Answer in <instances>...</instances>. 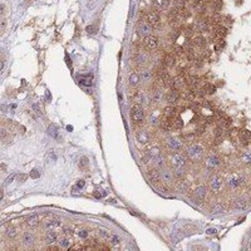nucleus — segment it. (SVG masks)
Wrapping results in <instances>:
<instances>
[{
    "instance_id": "1",
    "label": "nucleus",
    "mask_w": 251,
    "mask_h": 251,
    "mask_svg": "<svg viewBox=\"0 0 251 251\" xmlns=\"http://www.w3.org/2000/svg\"><path fill=\"white\" fill-rule=\"evenodd\" d=\"M204 153H205L204 147L201 146V145H198V143L191 145V146H188L187 149H186V157L188 158L191 162H195V163L202 161Z\"/></svg>"
},
{
    "instance_id": "2",
    "label": "nucleus",
    "mask_w": 251,
    "mask_h": 251,
    "mask_svg": "<svg viewBox=\"0 0 251 251\" xmlns=\"http://www.w3.org/2000/svg\"><path fill=\"white\" fill-rule=\"evenodd\" d=\"M170 163L173 170H185L187 166V157L181 152H173L170 156Z\"/></svg>"
},
{
    "instance_id": "3",
    "label": "nucleus",
    "mask_w": 251,
    "mask_h": 251,
    "mask_svg": "<svg viewBox=\"0 0 251 251\" xmlns=\"http://www.w3.org/2000/svg\"><path fill=\"white\" fill-rule=\"evenodd\" d=\"M152 25H151L147 20H142V21H139L138 24H137V34H138V37H141V38H146V37H148V35H151L152 34Z\"/></svg>"
},
{
    "instance_id": "4",
    "label": "nucleus",
    "mask_w": 251,
    "mask_h": 251,
    "mask_svg": "<svg viewBox=\"0 0 251 251\" xmlns=\"http://www.w3.org/2000/svg\"><path fill=\"white\" fill-rule=\"evenodd\" d=\"M131 118L135 123H142L145 119V111L141 104H135L131 109Z\"/></svg>"
},
{
    "instance_id": "5",
    "label": "nucleus",
    "mask_w": 251,
    "mask_h": 251,
    "mask_svg": "<svg viewBox=\"0 0 251 251\" xmlns=\"http://www.w3.org/2000/svg\"><path fill=\"white\" fill-rule=\"evenodd\" d=\"M162 155H161V149L158 148V147H151L149 149L146 151V155H145V162H151V163H155L158 158H160Z\"/></svg>"
},
{
    "instance_id": "6",
    "label": "nucleus",
    "mask_w": 251,
    "mask_h": 251,
    "mask_svg": "<svg viewBox=\"0 0 251 251\" xmlns=\"http://www.w3.org/2000/svg\"><path fill=\"white\" fill-rule=\"evenodd\" d=\"M160 178L163 183H166V185H168V183L173 182L176 180V176H174V172L171 171L170 168H162L160 170Z\"/></svg>"
},
{
    "instance_id": "7",
    "label": "nucleus",
    "mask_w": 251,
    "mask_h": 251,
    "mask_svg": "<svg viewBox=\"0 0 251 251\" xmlns=\"http://www.w3.org/2000/svg\"><path fill=\"white\" fill-rule=\"evenodd\" d=\"M166 145H167V147H168V149L172 151V152H181L182 148H183L182 142L178 138H174V137L167 138Z\"/></svg>"
},
{
    "instance_id": "8",
    "label": "nucleus",
    "mask_w": 251,
    "mask_h": 251,
    "mask_svg": "<svg viewBox=\"0 0 251 251\" xmlns=\"http://www.w3.org/2000/svg\"><path fill=\"white\" fill-rule=\"evenodd\" d=\"M143 45L147 50H151V52H152V50H156L158 48V38L152 35V34L146 37L143 39Z\"/></svg>"
},
{
    "instance_id": "9",
    "label": "nucleus",
    "mask_w": 251,
    "mask_h": 251,
    "mask_svg": "<svg viewBox=\"0 0 251 251\" xmlns=\"http://www.w3.org/2000/svg\"><path fill=\"white\" fill-rule=\"evenodd\" d=\"M166 100L170 104H174V103H177L180 98H181V93H180V90L178 89H176V88H171L168 90V93H167L165 96Z\"/></svg>"
},
{
    "instance_id": "10",
    "label": "nucleus",
    "mask_w": 251,
    "mask_h": 251,
    "mask_svg": "<svg viewBox=\"0 0 251 251\" xmlns=\"http://www.w3.org/2000/svg\"><path fill=\"white\" fill-rule=\"evenodd\" d=\"M208 29H210V21H208V18H201V19L196 20V24H195V30L196 31L205 33V31H208Z\"/></svg>"
},
{
    "instance_id": "11",
    "label": "nucleus",
    "mask_w": 251,
    "mask_h": 251,
    "mask_svg": "<svg viewBox=\"0 0 251 251\" xmlns=\"http://www.w3.org/2000/svg\"><path fill=\"white\" fill-rule=\"evenodd\" d=\"M221 165V161H220V158L215 156V155H211V156H208L206 160H205V166H206V168L207 170H215L217 168Z\"/></svg>"
},
{
    "instance_id": "12",
    "label": "nucleus",
    "mask_w": 251,
    "mask_h": 251,
    "mask_svg": "<svg viewBox=\"0 0 251 251\" xmlns=\"http://www.w3.org/2000/svg\"><path fill=\"white\" fill-rule=\"evenodd\" d=\"M39 223H40V216L38 214H31V215H28L25 217V225L30 229L38 227Z\"/></svg>"
},
{
    "instance_id": "13",
    "label": "nucleus",
    "mask_w": 251,
    "mask_h": 251,
    "mask_svg": "<svg viewBox=\"0 0 251 251\" xmlns=\"http://www.w3.org/2000/svg\"><path fill=\"white\" fill-rule=\"evenodd\" d=\"M152 27H157L158 24L161 21V16H160V13L158 10H151L147 13V19H146Z\"/></svg>"
},
{
    "instance_id": "14",
    "label": "nucleus",
    "mask_w": 251,
    "mask_h": 251,
    "mask_svg": "<svg viewBox=\"0 0 251 251\" xmlns=\"http://www.w3.org/2000/svg\"><path fill=\"white\" fill-rule=\"evenodd\" d=\"M135 62L138 64V65H143L148 62V54L142 49H138L136 54H135Z\"/></svg>"
},
{
    "instance_id": "15",
    "label": "nucleus",
    "mask_w": 251,
    "mask_h": 251,
    "mask_svg": "<svg viewBox=\"0 0 251 251\" xmlns=\"http://www.w3.org/2000/svg\"><path fill=\"white\" fill-rule=\"evenodd\" d=\"M210 187L214 192H219L222 187V178L220 176H214L210 178Z\"/></svg>"
},
{
    "instance_id": "16",
    "label": "nucleus",
    "mask_w": 251,
    "mask_h": 251,
    "mask_svg": "<svg viewBox=\"0 0 251 251\" xmlns=\"http://www.w3.org/2000/svg\"><path fill=\"white\" fill-rule=\"evenodd\" d=\"M206 195H207V188L205 186H198L194 191V198L196 201H204L206 198Z\"/></svg>"
},
{
    "instance_id": "17",
    "label": "nucleus",
    "mask_w": 251,
    "mask_h": 251,
    "mask_svg": "<svg viewBox=\"0 0 251 251\" xmlns=\"http://www.w3.org/2000/svg\"><path fill=\"white\" fill-rule=\"evenodd\" d=\"M187 77L185 75H177L174 79H173V88L178 89V90H182V88L187 86V80H186Z\"/></svg>"
},
{
    "instance_id": "18",
    "label": "nucleus",
    "mask_w": 251,
    "mask_h": 251,
    "mask_svg": "<svg viewBox=\"0 0 251 251\" xmlns=\"http://www.w3.org/2000/svg\"><path fill=\"white\" fill-rule=\"evenodd\" d=\"M214 35L217 40H220V39H223L226 35H227V29H226L225 27H222V25H216L215 29H214Z\"/></svg>"
},
{
    "instance_id": "19",
    "label": "nucleus",
    "mask_w": 251,
    "mask_h": 251,
    "mask_svg": "<svg viewBox=\"0 0 251 251\" xmlns=\"http://www.w3.org/2000/svg\"><path fill=\"white\" fill-rule=\"evenodd\" d=\"M79 83L84 87H90L92 84H93V74H90V73L82 74L79 77Z\"/></svg>"
},
{
    "instance_id": "20",
    "label": "nucleus",
    "mask_w": 251,
    "mask_h": 251,
    "mask_svg": "<svg viewBox=\"0 0 251 251\" xmlns=\"http://www.w3.org/2000/svg\"><path fill=\"white\" fill-rule=\"evenodd\" d=\"M60 225H62V222H60V220H58V219H49L44 223L47 230H57V229L60 227Z\"/></svg>"
},
{
    "instance_id": "21",
    "label": "nucleus",
    "mask_w": 251,
    "mask_h": 251,
    "mask_svg": "<svg viewBox=\"0 0 251 251\" xmlns=\"http://www.w3.org/2000/svg\"><path fill=\"white\" fill-rule=\"evenodd\" d=\"M239 138H240V142L244 146H247L249 145V141L251 139V132L247 131V129H241L239 132Z\"/></svg>"
},
{
    "instance_id": "22",
    "label": "nucleus",
    "mask_w": 251,
    "mask_h": 251,
    "mask_svg": "<svg viewBox=\"0 0 251 251\" xmlns=\"http://www.w3.org/2000/svg\"><path fill=\"white\" fill-rule=\"evenodd\" d=\"M242 182H244V177H241V176H237V174H233L232 177L229 180V186L231 188H237L239 186L242 185Z\"/></svg>"
},
{
    "instance_id": "23",
    "label": "nucleus",
    "mask_w": 251,
    "mask_h": 251,
    "mask_svg": "<svg viewBox=\"0 0 251 251\" xmlns=\"http://www.w3.org/2000/svg\"><path fill=\"white\" fill-rule=\"evenodd\" d=\"M57 241H58V233L54 230H48L45 233V242L48 245H52L55 244Z\"/></svg>"
},
{
    "instance_id": "24",
    "label": "nucleus",
    "mask_w": 251,
    "mask_h": 251,
    "mask_svg": "<svg viewBox=\"0 0 251 251\" xmlns=\"http://www.w3.org/2000/svg\"><path fill=\"white\" fill-rule=\"evenodd\" d=\"M21 241H23V244L25 246H31L33 244H34V236H33L31 232L25 231V232H23V235H21Z\"/></svg>"
},
{
    "instance_id": "25",
    "label": "nucleus",
    "mask_w": 251,
    "mask_h": 251,
    "mask_svg": "<svg viewBox=\"0 0 251 251\" xmlns=\"http://www.w3.org/2000/svg\"><path fill=\"white\" fill-rule=\"evenodd\" d=\"M177 116V108L173 107L172 104L166 107L165 111H163V117H167V118H174Z\"/></svg>"
},
{
    "instance_id": "26",
    "label": "nucleus",
    "mask_w": 251,
    "mask_h": 251,
    "mask_svg": "<svg viewBox=\"0 0 251 251\" xmlns=\"http://www.w3.org/2000/svg\"><path fill=\"white\" fill-rule=\"evenodd\" d=\"M172 121H173V118H167V117H163V118L160 121L161 128L165 129V131H171V129H173L172 128Z\"/></svg>"
},
{
    "instance_id": "27",
    "label": "nucleus",
    "mask_w": 251,
    "mask_h": 251,
    "mask_svg": "<svg viewBox=\"0 0 251 251\" xmlns=\"http://www.w3.org/2000/svg\"><path fill=\"white\" fill-rule=\"evenodd\" d=\"M170 4V0H153V8L156 10H163Z\"/></svg>"
},
{
    "instance_id": "28",
    "label": "nucleus",
    "mask_w": 251,
    "mask_h": 251,
    "mask_svg": "<svg viewBox=\"0 0 251 251\" xmlns=\"http://www.w3.org/2000/svg\"><path fill=\"white\" fill-rule=\"evenodd\" d=\"M141 82V78H139V74L136 73V72H133L131 75H129V79H128V83H129V86L132 88H135L138 86V83Z\"/></svg>"
},
{
    "instance_id": "29",
    "label": "nucleus",
    "mask_w": 251,
    "mask_h": 251,
    "mask_svg": "<svg viewBox=\"0 0 251 251\" xmlns=\"http://www.w3.org/2000/svg\"><path fill=\"white\" fill-rule=\"evenodd\" d=\"M152 77H153V73L151 72L149 69H145V70H142L141 74H139V78L142 82H151L152 80Z\"/></svg>"
},
{
    "instance_id": "30",
    "label": "nucleus",
    "mask_w": 251,
    "mask_h": 251,
    "mask_svg": "<svg viewBox=\"0 0 251 251\" xmlns=\"http://www.w3.org/2000/svg\"><path fill=\"white\" fill-rule=\"evenodd\" d=\"M148 177H149V181L153 182V183H157L158 181H161V178H160V171H157L155 168H152V170L148 171Z\"/></svg>"
},
{
    "instance_id": "31",
    "label": "nucleus",
    "mask_w": 251,
    "mask_h": 251,
    "mask_svg": "<svg viewBox=\"0 0 251 251\" xmlns=\"http://www.w3.org/2000/svg\"><path fill=\"white\" fill-rule=\"evenodd\" d=\"M48 135L50 137H53L55 139H59V129H58V127L55 124H50L49 127H48Z\"/></svg>"
},
{
    "instance_id": "32",
    "label": "nucleus",
    "mask_w": 251,
    "mask_h": 251,
    "mask_svg": "<svg viewBox=\"0 0 251 251\" xmlns=\"http://www.w3.org/2000/svg\"><path fill=\"white\" fill-rule=\"evenodd\" d=\"M151 97H152V100L155 103H158V102H161L162 98H163V93H162V90L160 88H156L153 89L152 92V94H151Z\"/></svg>"
},
{
    "instance_id": "33",
    "label": "nucleus",
    "mask_w": 251,
    "mask_h": 251,
    "mask_svg": "<svg viewBox=\"0 0 251 251\" xmlns=\"http://www.w3.org/2000/svg\"><path fill=\"white\" fill-rule=\"evenodd\" d=\"M162 62L165 63V65L167 67V68H171V67H173V65L176 64L174 57H173V54H171V53H170V54H166Z\"/></svg>"
},
{
    "instance_id": "34",
    "label": "nucleus",
    "mask_w": 251,
    "mask_h": 251,
    "mask_svg": "<svg viewBox=\"0 0 251 251\" xmlns=\"http://www.w3.org/2000/svg\"><path fill=\"white\" fill-rule=\"evenodd\" d=\"M172 128L174 131H180V129L183 128V121H182L181 117L176 116L174 118H173V121H172Z\"/></svg>"
},
{
    "instance_id": "35",
    "label": "nucleus",
    "mask_w": 251,
    "mask_h": 251,
    "mask_svg": "<svg viewBox=\"0 0 251 251\" xmlns=\"http://www.w3.org/2000/svg\"><path fill=\"white\" fill-rule=\"evenodd\" d=\"M136 137H137V141L141 142V143H147V142L149 141V135H148L147 132H145V131H139V132H137Z\"/></svg>"
},
{
    "instance_id": "36",
    "label": "nucleus",
    "mask_w": 251,
    "mask_h": 251,
    "mask_svg": "<svg viewBox=\"0 0 251 251\" xmlns=\"http://www.w3.org/2000/svg\"><path fill=\"white\" fill-rule=\"evenodd\" d=\"M58 244H59L60 249H70V246H72V240L69 237L64 236V237H60V240H58Z\"/></svg>"
},
{
    "instance_id": "37",
    "label": "nucleus",
    "mask_w": 251,
    "mask_h": 251,
    "mask_svg": "<svg viewBox=\"0 0 251 251\" xmlns=\"http://www.w3.org/2000/svg\"><path fill=\"white\" fill-rule=\"evenodd\" d=\"M192 44L198 47V48H202L206 45V39L202 37V35H197L194 38V40H192Z\"/></svg>"
},
{
    "instance_id": "38",
    "label": "nucleus",
    "mask_w": 251,
    "mask_h": 251,
    "mask_svg": "<svg viewBox=\"0 0 251 251\" xmlns=\"http://www.w3.org/2000/svg\"><path fill=\"white\" fill-rule=\"evenodd\" d=\"M5 235H6V237H9V239H14V237H16V235H18V231H16V229L13 227V226H9V227L6 229V231H5Z\"/></svg>"
},
{
    "instance_id": "39",
    "label": "nucleus",
    "mask_w": 251,
    "mask_h": 251,
    "mask_svg": "<svg viewBox=\"0 0 251 251\" xmlns=\"http://www.w3.org/2000/svg\"><path fill=\"white\" fill-rule=\"evenodd\" d=\"M211 5H212L214 11L217 13L222 8V0H211Z\"/></svg>"
},
{
    "instance_id": "40",
    "label": "nucleus",
    "mask_w": 251,
    "mask_h": 251,
    "mask_svg": "<svg viewBox=\"0 0 251 251\" xmlns=\"http://www.w3.org/2000/svg\"><path fill=\"white\" fill-rule=\"evenodd\" d=\"M204 89L207 94H214L215 92H216V87L215 84H211V83H206V84L204 86Z\"/></svg>"
},
{
    "instance_id": "41",
    "label": "nucleus",
    "mask_w": 251,
    "mask_h": 251,
    "mask_svg": "<svg viewBox=\"0 0 251 251\" xmlns=\"http://www.w3.org/2000/svg\"><path fill=\"white\" fill-rule=\"evenodd\" d=\"M88 166H89L88 158H87V157H82L80 160H79V168H80V170H87V168H88Z\"/></svg>"
},
{
    "instance_id": "42",
    "label": "nucleus",
    "mask_w": 251,
    "mask_h": 251,
    "mask_svg": "<svg viewBox=\"0 0 251 251\" xmlns=\"http://www.w3.org/2000/svg\"><path fill=\"white\" fill-rule=\"evenodd\" d=\"M29 176H30V178H34V180H37V178H39L40 176H41V172H40V170H39V168H33V170L30 171Z\"/></svg>"
},
{
    "instance_id": "43",
    "label": "nucleus",
    "mask_w": 251,
    "mask_h": 251,
    "mask_svg": "<svg viewBox=\"0 0 251 251\" xmlns=\"http://www.w3.org/2000/svg\"><path fill=\"white\" fill-rule=\"evenodd\" d=\"M108 240H109V242L112 245H119L121 244V239L117 235H112V233H111V236H109V239H108Z\"/></svg>"
},
{
    "instance_id": "44",
    "label": "nucleus",
    "mask_w": 251,
    "mask_h": 251,
    "mask_svg": "<svg viewBox=\"0 0 251 251\" xmlns=\"http://www.w3.org/2000/svg\"><path fill=\"white\" fill-rule=\"evenodd\" d=\"M98 233H99V236L103 237V239H109V236H111V233L108 232L107 230H104V229H99L98 230Z\"/></svg>"
},
{
    "instance_id": "45",
    "label": "nucleus",
    "mask_w": 251,
    "mask_h": 251,
    "mask_svg": "<svg viewBox=\"0 0 251 251\" xmlns=\"http://www.w3.org/2000/svg\"><path fill=\"white\" fill-rule=\"evenodd\" d=\"M133 100H135L136 104H142V102H143V96H142L141 93H137L135 97H133Z\"/></svg>"
},
{
    "instance_id": "46",
    "label": "nucleus",
    "mask_w": 251,
    "mask_h": 251,
    "mask_svg": "<svg viewBox=\"0 0 251 251\" xmlns=\"http://www.w3.org/2000/svg\"><path fill=\"white\" fill-rule=\"evenodd\" d=\"M87 33H89V34H96V33L98 31V27L97 25H89V27H87Z\"/></svg>"
},
{
    "instance_id": "47",
    "label": "nucleus",
    "mask_w": 251,
    "mask_h": 251,
    "mask_svg": "<svg viewBox=\"0 0 251 251\" xmlns=\"http://www.w3.org/2000/svg\"><path fill=\"white\" fill-rule=\"evenodd\" d=\"M93 195H94L96 198H102V197L106 196V191H103V190H96Z\"/></svg>"
},
{
    "instance_id": "48",
    "label": "nucleus",
    "mask_w": 251,
    "mask_h": 251,
    "mask_svg": "<svg viewBox=\"0 0 251 251\" xmlns=\"http://www.w3.org/2000/svg\"><path fill=\"white\" fill-rule=\"evenodd\" d=\"M15 178H16V173H11V174L9 176V177L6 178V181H5V183H4V186H8V185H10V183H11V182H13Z\"/></svg>"
},
{
    "instance_id": "49",
    "label": "nucleus",
    "mask_w": 251,
    "mask_h": 251,
    "mask_svg": "<svg viewBox=\"0 0 251 251\" xmlns=\"http://www.w3.org/2000/svg\"><path fill=\"white\" fill-rule=\"evenodd\" d=\"M88 235H89V231H88V230H79V231H78V236H79L80 239H87Z\"/></svg>"
},
{
    "instance_id": "50",
    "label": "nucleus",
    "mask_w": 251,
    "mask_h": 251,
    "mask_svg": "<svg viewBox=\"0 0 251 251\" xmlns=\"http://www.w3.org/2000/svg\"><path fill=\"white\" fill-rule=\"evenodd\" d=\"M27 178H28V174H24V173H20V174L16 176V180H18L19 183L25 182V180H27Z\"/></svg>"
},
{
    "instance_id": "51",
    "label": "nucleus",
    "mask_w": 251,
    "mask_h": 251,
    "mask_svg": "<svg viewBox=\"0 0 251 251\" xmlns=\"http://www.w3.org/2000/svg\"><path fill=\"white\" fill-rule=\"evenodd\" d=\"M242 158H244L245 163H251V152H246L244 156H242Z\"/></svg>"
},
{
    "instance_id": "52",
    "label": "nucleus",
    "mask_w": 251,
    "mask_h": 251,
    "mask_svg": "<svg viewBox=\"0 0 251 251\" xmlns=\"http://www.w3.org/2000/svg\"><path fill=\"white\" fill-rule=\"evenodd\" d=\"M84 186H86V181L84 180H78L77 181V185H75V187H77L78 190H82Z\"/></svg>"
},
{
    "instance_id": "53",
    "label": "nucleus",
    "mask_w": 251,
    "mask_h": 251,
    "mask_svg": "<svg viewBox=\"0 0 251 251\" xmlns=\"http://www.w3.org/2000/svg\"><path fill=\"white\" fill-rule=\"evenodd\" d=\"M33 109H34V112L37 113L38 117L41 116V108L39 107V104H33Z\"/></svg>"
},
{
    "instance_id": "54",
    "label": "nucleus",
    "mask_w": 251,
    "mask_h": 251,
    "mask_svg": "<svg viewBox=\"0 0 251 251\" xmlns=\"http://www.w3.org/2000/svg\"><path fill=\"white\" fill-rule=\"evenodd\" d=\"M186 35L187 37H190V35H192V33H194V28H191V27H188V28H186Z\"/></svg>"
},
{
    "instance_id": "55",
    "label": "nucleus",
    "mask_w": 251,
    "mask_h": 251,
    "mask_svg": "<svg viewBox=\"0 0 251 251\" xmlns=\"http://www.w3.org/2000/svg\"><path fill=\"white\" fill-rule=\"evenodd\" d=\"M63 232L65 233V235H72V233H73V230H72V229H69V227H65Z\"/></svg>"
},
{
    "instance_id": "56",
    "label": "nucleus",
    "mask_w": 251,
    "mask_h": 251,
    "mask_svg": "<svg viewBox=\"0 0 251 251\" xmlns=\"http://www.w3.org/2000/svg\"><path fill=\"white\" fill-rule=\"evenodd\" d=\"M2 170H3V171H2L3 173H4V172H6V166H5L4 163H2Z\"/></svg>"
},
{
    "instance_id": "57",
    "label": "nucleus",
    "mask_w": 251,
    "mask_h": 251,
    "mask_svg": "<svg viewBox=\"0 0 251 251\" xmlns=\"http://www.w3.org/2000/svg\"><path fill=\"white\" fill-rule=\"evenodd\" d=\"M215 232H216L215 229H208V230H207V233H215Z\"/></svg>"
},
{
    "instance_id": "58",
    "label": "nucleus",
    "mask_w": 251,
    "mask_h": 251,
    "mask_svg": "<svg viewBox=\"0 0 251 251\" xmlns=\"http://www.w3.org/2000/svg\"><path fill=\"white\" fill-rule=\"evenodd\" d=\"M5 29V19H3V21H2V30H4Z\"/></svg>"
},
{
    "instance_id": "59",
    "label": "nucleus",
    "mask_w": 251,
    "mask_h": 251,
    "mask_svg": "<svg viewBox=\"0 0 251 251\" xmlns=\"http://www.w3.org/2000/svg\"><path fill=\"white\" fill-rule=\"evenodd\" d=\"M4 67H5V60L3 59L2 60V70H4Z\"/></svg>"
}]
</instances>
